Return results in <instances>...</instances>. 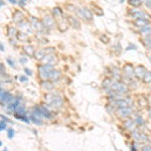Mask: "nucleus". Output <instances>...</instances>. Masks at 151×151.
<instances>
[{
	"instance_id": "39448f33",
	"label": "nucleus",
	"mask_w": 151,
	"mask_h": 151,
	"mask_svg": "<svg viewBox=\"0 0 151 151\" xmlns=\"http://www.w3.org/2000/svg\"><path fill=\"white\" fill-rule=\"evenodd\" d=\"M111 90L113 91L117 92V93H120V94H125L128 92V86L125 84L124 82H119V81H113L112 83L111 87H110Z\"/></svg>"
},
{
	"instance_id": "6e6552de",
	"label": "nucleus",
	"mask_w": 151,
	"mask_h": 151,
	"mask_svg": "<svg viewBox=\"0 0 151 151\" xmlns=\"http://www.w3.org/2000/svg\"><path fill=\"white\" fill-rule=\"evenodd\" d=\"M65 17H67L68 23H69V25L70 27L74 28V29H77V30L81 29L82 24H81V21H80L79 17L74 16V15H65Z\"/></svg>"
},
{
	"instance_id": "f3484780",
	"label": "nucleus",
	"mask_w": 151,
	"mask_h": 151,
	"mask_svg": "<svg viewBox=\"0 0 151 151\" xmlns=\"http://www.w3.org/2000/svg\"><path fill=\"white\" fill-rule=\"evenodd\" d=\"M52 16L55 18V20L58 18H62V17H64L65 16V14H64V11H63V9L60 8V7H55V8H52Z\"/></svg>"
},
{
	"instance_id": "b1692460",
	"label": "nucleus",
	"mask_w": 151,
	"mask_h": 151,
	"mask_svg": "<svg viewBox=\"0 0 151 151\" xmlns=\"http://www.w3.org/2000/svg\"><path fill=\"white\" fill-rule=\"evenodd\" d=\"M41 88L47 91H50L53 89V84L52 81H42L41 82Z\"/></svg>"
},
{
	"instance_id": "4be33fe9",
	"label": "nucleus",
	"mask_w": 151,
	"mask_h": 151,
	"mask_svg": "<svg viewBox=\"0 0 151 151\" xmlns=\"http://www.w3.org/2000/svg\"><path fill=\"white\" fill-rule=\"evenodd\" d=\"M141 41H142L143 45H145V47L147 48V50H151V35L143 36V38L141 40Z\"/></svg>"
},
{
	"instance_id": "20e7f679",
	"label": "nucleus",
	"mask_w": 151,
	"mask_h": 151,
	"mask_svg": "<svg viewBox=\"0 0 151 151\" xmlns=\"http://www.w3.org/2000/svg\"><path fill=\"white\" fill-rule=\"evenodd\" d=\"M41 22H42L43 26H45V30H52L57 26V20H55V18L52 16V14L50 15V14H47V15H45L41 19Z\"/></svg>"
},
{
	"instance_id": "412c9836",
	"label": "nucleus",
	"mask_w": 151,
	"mask_h": 151,
	"mask_svg": "<svg viewBox=\"0 0 151 151\" xmlns=\"http://www.w3.org/2000/svg\"><path fill=\"white\" fill-rule=\"evenodd\" d=\"M138 32L140 33L142 36H146V35H151V25H146L144 27H141L139 28Z\"/></svg>"
},
{
	"instance_id": "f03ea898",
	"label": "nucleus",
	"mask_w": 151,
	"mask_h": 151,
	"mask_svg": "<svg viewBox=\"0 0 151 151\" xmlns=\"http://www.w3.org/2000/svg\"><path fill=\"white\" fill-rule=\"evenodd\" d=\"M55 69L52 65H38L37 68V74H38V78L41 80V81H50V76L52 70Z\"/></svg>"
},
{
	"instance_id": "c9c22d12",
	"label": "nucleus",
	"mask_w": 151,
	"mask_h": 151,
	"mask_svg": "<svg viewBox=\"0 0 151 151\" xmlns=\"http://www.w3.org/2000/svg\"><path fill=\"white\" fill-rule=\"evenodd\" d=\"M101 40L103 41L104 43H108V42H109V38L107 37L106 35H102V36H101Z\"/></svg>"
},
{
	"instance_id": "1a4fd4ad",
	"label": "nucleus",
	"mask_w": 151,
	"mask_h": 151,
	"mask_svg": "<svg viewBox=\"0 0 151 151\" xmlns=\"http://www.w3.org/2000/svg\"><path fill=\"white\" fill-rule=\"evenodd\" d=\"M42 64L45 65H55L58 62V58L55 53H48V55H45V57L41 60Z\"/></svg>"
},
{
	"instance_id": "9d476101",
	"label": "nucleus",
	"mask_w": 151,
	"mask_h": 151,
	"mask_svg": "<svg viewBox=\"0 0 151 151\" xmlns=\"http://www.w3.org/2000/svg\"><path fill=\"white\" fill-rule=\"evenodd\" d=\"M57 27L60 29V31H65L68 28L70 27L69 23H68V20H67V17H65V15L64 16V17L57 19Z\"/></svg>"
},
{
	"instance_id": "72a5a7b5",
	"label": "nucleus",
	"mask_w": 151,
	"mask_h": 151,
	"mask_svg": "<svg viewBox=\"0 0 151 151\" xmlns=\"http://www.w3.org/2000/svg\"><path fill=\"white\" fill-rule=\"evenodd\" d=\"M6 70H5V68H4L3 64L0 62V75H5Z\"/></svg>"
},
{
	"instance_id": "ddd939ff",
	"label": "nucleus",
	"mask_w": 151,
	"mask_h": 151,
	"mask_svg": "<svg viewBox=\"0 0 151 151\" xmlns=\"http://www.w3.org/2000/svg\"><path fill=\"white\" fill-rule=\"evenodd\" d=\"M20 105H21V100L19 98H14L10 102V103L7 105V110H8L9 112H12V113H13V112L15 111L16 109L20 106Z\"/></svg>"
},
{
	"instance_id": "ea45409f",
	"label": "nucleus",
	"mask_w": 151,
	"mask_h": 151,
	"mask_svg": "<svg viewBox=\"0 0 151 151\" xmlns=\"http://www.w3.org/2000/svg\"><path fill=\"white\" fill-rule=\"evenodd\" d=\"M20 63H21V64H26V63H27V58H20Z\"/></svg>"
},
{
	"instance_id": "58836bf2",
	"label": "nucleus",
	"mask_w": 151,
	"mask_h": 151,
	"mask_svg": "<svg viewBox=\"0 0 151 151\" xmlns=\"http://www.w3.org/2000/svg\"><path fill=\"white\" fill-rule=\"evenodd\" d=\"M142 150H151V145L142 146Z\"/></svg>"
},
{
	"instance_id": "7ed1b4c3",
	"label": "nucleus",
	"mask_w": 151,
	"mask_h": 151,
	"mask_svg": "<svg viewBox=\"0 0 151 151\" xmlns=\"http://www.w3.org/2000/svg\"><path fill=\"white\" fill-rule=\"evenodd\" d=\"M45 98H47V101L48 102V105H50V107H52V108H55V109L60 108V107L63 106V103H64L63 98L58 96V95L47 94Z\"/></svg>"
},
{
	"instance_id": "dca6fc26",
	"label": "nucleus",
	"mask_w": 151,
	"mask_h": 151,
	"mask_svg": "<svg viewBox=\"0 0 151 151\" xmlns=\"http://www.w3.org/2000/svg\"><path fill=\"white\" fill-rule=\"evenodd\" d=\"M38 108H40L43 118H45V119H52L53 118V114L50 112V110H48L45 106H38Z\"/></svg>"
},
{
	"instance_id": "37998d69",
	"label": "nucleus",
	"mask_w": 151,
	"mask_h": 151,
	"mask_svg": "<svg viewBox=\"0 0 151 151\" xmlns=\"http://www.w3.org/2000/svg\"><path fill=\"white\" fill-rule=\"evenodd\" d=\"M0 50H2V52H4V47H3V45H2L1 42H0Z\"/></svg>"
},
{
	"instance_id": "4468645a",
	"label": "nucleus",
	"mask_w": 151,
	"mask_h": 151,
	"mask_svg": "<svg viewBox=\"0 0 151 151\" xmlns=\"http://www.w3.org/2000/svg\"><path fill=\"white\" fill-rule=\"evenodd\" d=\"M146 72H147V70H146V68L144 67V65H137V67L134 69L135 78H137V79H139V80L143 79V77H144Z\"/></svg>"
},
{
	"instance_id": "423d86ee",
	"label": "nucleus",
	"mask_w": 151,
	"mask_h": 151,
	"mask_svg": "<svg viewBox=\"0 0 151 151\" xmlns=\"http://www.w3.org/2000/svg\"><path fill=\"white\" fill-rule=\"evenodd\" d=\"M14 98H15V97L12 94H10L9 92H6L5 90L0 88V104L1 105L7 106Z\"/></svg>"
},
{
	"instance_id": "e433bc0d",
	"label": "nucleus",
	"mask_w": 151,
	"mask_h": 151,
	"mask_svg": "<svg viewBox=\"0 0 151 151\" xmlns=\"http://www.w3.org/2000/svg\"><path fill=\"white\" fill-rule=\"evenodd\" d=\"M17 4H19V6H20V7H25L26 6L25 1H23V0H18V3Z\"/></svg>"
},
{
	"instance_id": "a878e982",
	"label": "nucleus",
	"mask_w": 151,
	"mask_h": 151,
	"mask_svg": "<svg viewBox=\"0 0 151 151\" xmlns=\"http://www.w3.org/2000/svg\"><path fill=\"white\" fill-rule=\"evenodd\" d=\"M128 3L129 5H131L134 8H138V7H140L142 5L143 1L142 0H128Z\"/></svg>"
},
{
	"instance_id": "a18cd8bd",
	"label": "nucleus",
	"mask_w": 151,
	"mask_h": 151,
	"mask_svg": "<svg viewBox=\"0 0 151 151\" xmlns=\"http://www.w3.org/2000/svg\"><path fill=\"white\" fill-rule=\"evenodd\" d=\"M124 2V0H120V3H123Z\"/></svg>"
},
{
	"instance_id": "79ce46f5",
	"label": "nucleus",
	"mask_w": 151,
	"mask_h": 151,
	"mask_svg": "<svg viewBox=\"0 0 151 151\" xmlns=\"http://www.w3.org/2000/svg\"><path fill=\"white\" fill-rule=\"evenodd\" d=\"M9 2H10L11 4H13V5H15V4L18 3V0H8Z\"/></svg>"
},
{
	"instance_id": "603ef678",
	"label": "nucleus",
	"mask_w": 151,
	"mask_h": 151,
	"mask_svg": "<svg viewBox=\"0 0 151 151\" xmlns=\"http://www.w3.org/2000/svg\"><path fill=\"white\" fill-rule=\"evenodd\" d=\"M150 90H151V89H150Z\"/></svg>"
},
{
	"instance_id": "3c124183",
	"label": "nucleus",
	"mask_w": 151,
	"mask_h": 151,
	"mask_svg": "<svg viewBox=\"0 0 151 151\" xmlns=\"http://www.w3.org/2000/svg\"><path fill=\"white\" fill-rule=\"evenodd\" d=\"M0 6H1V4H0Z\"/></svg>"
},
{
	"instance_id": "49530a36",
	"label": "nucleus",
	"mask_w": 151,
	"mask_h": 151,
	"mask_svg": "<svg viewBox=\"0 0 151 151\" xmlns=\"http://www.w3.org/2000/svg\"><path fill=\"white\" fill-rule=\"evenodd\" d=\"M148 58H149V60H151V55H149V57H148Z\"/></svg>"
},
{
	"instance_id": "f704fd0d",
	"label": "nucleus",
	"mask_w": 151,
	"mask_h": 151,
	"mask_svg": "<svg viewBox=\"0 0 151 151\" xmlns=\"http://www.w3.org/2000/svg\"><path fill=\"white\" fill-rule=\"evenodd\" d=\"M6 62H7V64L10 65L11 68H15V63H13V60H12L11 58H7Z\"/></svg>"
},
{
	"instance_id": "c756f323",
	"label": "nucleus",
	"mask_w": 151,
	"mask_h": 151,
	"mask_svg": "<svg viewBox=\"0 0 151 151\" xmlns=\"http://www.w3.org/2000/svg\"><path fill=\"white\" fill-rule=\"evenodd\" d=\"M92 12H93V13L98 14V15H103V10H102V9L97 5L92 6Z\"/></svg>"
},
{
	"instance_id": "473e14b6",
	"label": "nucleus",
	"mask_w": 151,
	"mask_h": 151,
	"mask_svg": "<svg viewBox=\"0 0 151 151\" xmlns=\"http://www.w3.org/2000/svg\"><path fill=\"white\" fill-rule=\"evenodd\" d=\"M143 4L145 5L146 8H148L149 10H151V0H145V1L143 2Z\"/></svg>"
},
{
	"instance_id": "a19ab883",
	"label": "nucleus",
	"mask_w": 151,
	"mask_h": 151,
	"mask_svg": "<svg viewBox=\"0 0 151 151\" xmlns=\"http://www.w3.org/2000/svg\"><path fill=\"white\" fill-rule=\"evenodd\" d=\"M27 78H26V76H21V77H20V81L21 82H26V81H27Z\"/></svg>"
},
{
	"instance_id": "09e8293b",
	"label": "nucleus",
	"mask_w": 151,
	"mask_h": 151,
	"mask_svg": "<svg viewBox=\"0 0 151 151\" xmlns=\"http://www.w3.org/2000/svg\"><path fill=\"white\" fill-rule=\"evenodd\" d=\"M0 86H1V83H0Z\"/></svg>"
},
{
	"instance_id": "f8f14e48",
	"label": "nucleus",
	"mask_w": 151,
	"mask_h": 151,
	"mask_svg": "<svg viewBox=\"0 0 151 151\" xmlns=\"http://www.w3.org/2000/svg\"><path fill=\"white\" fill-rule=\"evenodd\" d=\"M150 19H148V18H144V17H140V18H136V19H134V21H133V23H134V25L136 26V27H144V26L146 25H149L150 24Z\"/></svg>"
},
{
	"instance_id": "bb28decb",
	"label": "nucleus",
	"mask_w": 151,
	"mask_h": 151,
	"mask_svg": "<svg viewBox=\"0 0 151 151\" xmlns=\"http://www.w3.org/2000/svg\"><path fill=\"white\" fill-rule=\"evenodd\" d=\"M16 38H17L19 41H27L28 40V35L22 32V31H20V32L18 31L17 35H16Z\"/></svg>"
},
{
	"instance_id": "cd10ccee",
	"label": "nucleus",
	"mask_w": 151,
	"mask_h": 151,
	"mask_svg": "<svg viewBox=\"0 0 151 151\" xmlns=\"http://www.w3.org/2000/svg\"><path fill=\"white\" fill-rule=\"evenodd\" d=\"M112 83H113V80L110 79V78H107V79H105L104 81H103V83H102V87H103L105 90H106V89H110Z\"/></svg>"
},
{
	"instance_id": "5701e85b",
	"label": "nucleus",
	"mask_w": 151,
	"mask_h": 151,
	"mask_svg": "<svg viewBox=\"0 0 151 151\" xmlns=\"http://www.w3.org/2000/svg\"><path fill=\"white\" fill-rule=\"evenodd\" d=\"M45 55H47V52H45V48H42V50H36V52H35V55H33V57L35 58V60H41L43 58L45 57Z\"/></svg>"
},
{
	"instance_id": "9b49d317",
	"label": "nucleus",
	"mask_w": 151,
	"mask_h": 151,
	"mask_svg": "<svg viewBox=\"0 0 151 151\" xmlns=\"http://www.w3.org/2000/svg\"><path fill=\"white\" fill-rule=\"evenodd\" d=\"M133 110L131 107H124V108H119L118 111H117V114H118L120 117L122 118H128L132 115Z\"/></svg>"
},
{
	"instance_id": "f257e3e1",
	"label": "nucleus",
	"mask_w": 151,
	"mask_h": 151,
	"mask_svg": "<svg viewBox=\"0 0 151 151\" xmlns=\"http://www.w3.org/2000/svg\"><path fill=\"white\" fill-rule=\"evenodd\" d=\"M75 12H76V15L80 19H83V20L92 21L94 18V13L88 7H77Z\"/></svg>"
},
{
	"instance_id": "2eb2a0df",
	"label": "nucleus",
	"mask_w": 151,
	"mask_h": 151,
	"mask_svg": "<svg viewBox=\"0 0 151 151\" xmlns=\"http://www.w3.org/2000/svg\"><path fill=\"white\" fill-rule=\"evenodd\" d=\"M23 19H25V15L21 10H15V12L12 15V21L14 23H19L20 21H22Z\"/></svg>"
},
{
	"instance_id": "de8ad7c7",
	"label": "nucleus",
	"mask_w": 151,
	"mask_h": 151,
	"mask_svg": "<svg viewBox=\"0 0 151 151\" xmlns=\"http://www.w3.org/2000/svg\"><path fill=\"white\" fill-rule=\"evenodd\" d=\"M2 145V142H1V141H0V146H1Z\"/></svg>"
},
{
	"instance_id": "aec40b11",
	"label": "nucleus",
	"mask_w": 151,
	"mask_h": 151,
	"mask_svg": "<svg viewBox=\"0 0 151 151\" xmlns=\"http://www.w3.org/2000/svg\"><path fill=\"white\" fill-rule=\"evenodd\" d=\"M29 120H30L31 122L35 123V125H38V126H40L43 124L42 119L40 118V117H37V116H35V114H32V113H30V115H29Z\"/></svg>"
},
{
	"instance_id": "c85d7f7f",
	"label": "nucleus",
	"mask_w": 151,
	"mask_h": 151,
	"mask_svg": "<svg viewBox=\"0 0 151 151\" xmlns=\"http://www.w3.org/2000/svg\"><path fill=\"white\" fill-rule=\"evenodd\" d=\"M142 81H143V83H145V84H150L151 83V72L150 70H147V72L145 73Z\"/></svg>"
},
{
	"instance_id": "6ab92c4d",
	"label": "nucleus",
	"mask_w": 151,
	"mask_h": 151,
	"mask_svg": "<svg viewBox=\"0 0 151 151\" xmlns=\"http://www.w3.org/2000/svg\"><path fill=\"white\" fill-rule=\"evenodd\" d=\"M134 69H135V68H134L132 65H130V64L126 65L125 67H124V74L129 76V77H131V78H135Z\"/></svg>"
},
{
	"instance_id": "2f4dec72",
	"label": "nucleus",
	"mask_w": 151,
	"mask_h": 151,
	"mask_svg": "<svg viewBox=\"0 0 151 151\" xmlns=\"http://www.w3.org/2000/svg\"><path fill=\"white\" fill-rule=\"evenodd\" d=\"M5 129H7V123L4 120L0 121V131H3Z\"/></svg>"
},
{
	"instance_id": "7c9ffc66",
	"label": "nucleus",
	"mask_w": 151,
	"mask_h": 151,
	"mask_svg": "<svg viewBox=\"0 0 151 151\" xmlns=\"http://www.w3.org/2000/svg\"><path fill=\"white\" fill-rule=\"evenodd\" d=\"M14 134H15V131H14L12 128H8V129H7V136H8L9 139H11V138H13Z\"/></svg>"
},
{
	"instance_id": "c03bdc74",
	"label": "nucleus",
	"mask_w": 151,
	"mask_h": 151,
	"mask_svg": "<svg viewBox=\"0 0 151 151\" xmlns=\"http://www.w3.org/2000/svg\"><path fill=\"white\" fill-rule=\"evenodd\" d=\"M148 115H149V117H150V118H151V108H150V110L148 111Z\"/></svg>"
},
{
	"instance_id": "a211bd4d",
	"label": "nucleus",
	"mask_w": 151,
	"mask_h": 151,
	"mask_svg": "<svg viewBox=\"0 0 151 151\" xmlns=\"http://www.w3.org/2000/svg\"><path fill=\"white\" fill-rule=\"evenodd\" d=\"M22 50H23V52L25 53L26 55H28V57H33V55H35V47H33L32 45H23Z\"/></svg>"
},
{
	"instance_id": "4c0bfd02",
	"label": "nucleus",
	"mask_w": 151,
	"mask_h": 151,
	"mask_svg": "<svg viewBox=\"0 0 151 151\" xmlns=\"http://www.w3.org/2000/svg\"><path fill=\"white\" fill-rule=\"evenodd\" d=\"M24 72L26 73V75H28V76H31L32 75V72H31L30 70L29 69H27V68H25V69H24Z\"/></svg>"
},
{
	"instance_id": "393cba45",
	"label": "nucleus",
	"mask_w": 151,
	"mask_h": 151,
	"mask_svg": "<svg viewBox=\"0 0 151 151\" xmlns=\"http://www.w3.org/2000/svg\"><path fill=\"white\" fill-rule=\"evenodd\" d=\"M18 33V30L16 27H13V26H11V27H9L7 29V35L9 36V38L10 37H16V35H17Z\"/></svg>"
},
{
	"instance_id": "8fccbe9b",
	"label": "nucleus",
	"mask_w": 151,
	"mask_h": 151,
	"mask_svg": "<svg viewBox=\"0 0 151 151\" xmlns=\"http://www.w3.org/2000/svg\"><path fill=\"white\" fill-rule=\"evenodd\" d=\"M23 1H26V0H23Z\"/></svg>"
},
{
	"instance_id": "0eeeda50",
	"label": "nucleus",
	"mask_w": 151,
	"mask_h": 151,
	"mask_svg": "<svg viewBox=\"0 0 151 151\" xmlns=\"http://www.w3.org/2000/svg\"><path fill=\"white\" fill-rule=\"evenodd\" d=\"M29 22H30L31 26H32L33 30L38 31V32H43L45 30V26H43L41 20H40L38 18H36L35 16H30L29 17Z\"/></svg>"
}]
</instances>
